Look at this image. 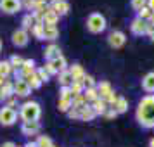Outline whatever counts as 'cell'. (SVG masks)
Segmentation results:
<instances>
[{"label": "cell", "mask_w": 154, "mask_h": 147, "mask_svg": "<svg viewBox=\"0 0 154 147\" xmlns=\"http://www.w3.org/2000/svg\"><path fill=\"white\" fill-rule=\"evenodd\" d=\"M40 2L45 4V5H52V2H54V0H40Z\"/></svg>", "instance_id": "cell-48"}, {"label": "cell", "mask_w": 154, "mask_h": 147, "mask_svg": "<svg viewBox=\"0 0 154 147\" xmlns=\"http://www.w3.org/2000/svg\"><path fill=\"white\" fill-rule=\"evenodd\" d=\"M94 118H95V112H94V109L90 107V104H87L83 109L80 111V119H82V121H92Z\"/></svg>", "instance_id": "cell-24"}, {"label": "cell", "mask_w": 154, "mask_h": 147, "mask_svg": "<svg viewBox=\"0 0 154 147\" xmlns=\"http://www.w3.org/2000/svg\"><path fill=\"white\" fill-rule=\"evenodd\" d=\"M90 107L94 109V112H95V116H104V112L109 109V106L106 104L104 99H97V100H94L90 104Z\"/></svg>", "instance_id": "cell-18"}, {"label": "cell", "mask_w": 154, "mask_h": 147, "mask_svg": "<svg viewBox=\"0 0 154 147\" xmlns=\"http://www.w3.org/2000/svg\"><path fill=\"white\" fill-rule=\"evenodd\" d=\"M107 26V23H106V17L100 12H92L88 17H87V29L94 33V35H99V33H102Z\"/></svg>", "instance_id": "cell-3"}, {"label": "cell", "mask_w": 154, "mask_h": 147, "mask_svg": "<svg viewBox=\"0 0 154 147\" xmlns=\"http://www.w3.org/2000/svg\"><path fill=\"white\" fill-rule=\"evenodd\" d=\"M23 61H24V59H23L21 56H17V54H14V56L9 59V63H11V66H12L14 69H19V68H21V66H23Z\"/></svg>", "instance_id": "cell-36"}, {"label": "cell", "mask_w": 154, "mask_h": 147, "mask_svg": "<svg viewBox=\"0 0 154 147\" xmlns=\"http://www.w3.org/2000/svg\"><path fill=\"white\" fill-rule=\"evenodd\" d=\"M85 106H87V100H85L83 93H82V95H75V97H73V100H71V107H73V109L82 111Z\"/></svg>", "instance_id": "cell-27"}, {"label": "cell", "mask_w": 154, "mask_h": 147, "mask_svg": "<svg viewBox=\"0 0 154 147\" xmlns=\"http://www.w3.org/2000/svg\"><path fill=\"white\" fill-rule=\"evenodd\" d=\"M57 107H59V111L61 112H68L71 109V100H63V99H59Z\"/></svg>", "instance_id": "cell-38"}, {"label": "cell", "mask_w": 154, "mask_h": 147, "mask_svg": "<svg viewBox=\"0 0 154 147\" xmlns=\"http://www.w3.org/2000/svg\"><path fill=\"white\" fill-rule=\"evenodd\" d=\"M66 114H68V118L69 119H80V111H78V109H73V107H71Z\"/></svg>", "instance_id": "cell-42"}, {"label": "cell", "mask_w": 154, "mask_h": 147, "mask_svg": "<svg viewBox=\"0 0 154 147\" xmlns=\"http://www.w3.org/2000/svg\"><path fill=\"white\" fill-rule=\"evenodd\" d=\"M52 147H56V145H52Z\"/></svg>", "instance_id": "cell-57"}, {"label": "cell", "mask_w": 154, "mask_h": 147, "mask_svg": "<svg viewBox=\"0 0 154 147\" xmlns=\"http://www.w3.org/2000/svg\"><path fill=\"white\" fill-rule=\"evenodd\" d=\"M50 7H52V11H54V12H56L59 17H61V16H66L68 12H69V4H68L66 0H59V2H54Z\"/></svg>", "instance_id": "cell-17"}, {"label": "cell", "mask_w": 154, "mask_h": 147, "mask_svg": "<svg viewBox=\"0 0 154 147\" xmlns=\"http://www.w3.org/2000/svg\"><path fill=\"white\" fill-rule=\"evenodd\" d=\"M149 147H154V139L149 140Z\"/></svg>", "instance_id": "cell-50"}, {"label": "cell", "mask_w": 154, "mask_h": 147, "mask_svg": "<svg viewBox=\"0 0 154 147\" xmlns=\"http://www.w3.org/2000/svg\"><path fill=\"white\" fill-rule=\"evenodd\" d=\"M43 69L47 71V73H49L50 76H52V75H56V73H54V69H52V66H50V63H49V61L45 63V66H43Z\"/></svg>", "instance_id": "cell-45"}, {"label": "cell", "mask_w": 154, "mask_h": 147, "mask_svg": "<svg viewBox=\"0 0 154 147\" xmlns=\"http://www.w3.org/2000/svg\"><path fill=\"white\" fill-rule=\"evenodd\" d=\"M57 76H59V85H61V87H69V85L73 83V76L69 75V71L68 69L61 71Z\"/></svg>", "instance_id": "cell-26"}, {"label": "cell", "mask_w": 154, "mask_h": 147, "mask_svg": "<svg viewBox=\"0 0 154 147\" xmlns=\"http://www.w3.org/2000/svg\"><path fill=\"white\" fill-rule=\"evenodd\" d=\"M17 118H19V114L16 109L7 107V106L0 107V125L2 126H12L17 121Z\"/></svg>", "instance_id": "cell-4"}, {"label": "cell", "mask_w": 154, "mask_h": 147, "mask_svg": "<svg viewBox=\"0 0 154 147\" xmlns=\"http://www.w3.org/2000/svg\"><path fill=\"white\" fill-rule=\"evenodd\" d=\"M142 90L147 92L149 95H152L154 93V71L147 73L146 76L142 78Z\"/></svg>", "instance_id": "cell-16"}, {"label": "cell", "mask_w": 154, "mask_h": 147, "mask_svg": "<svg viewBox=\"0 0 154 147\" xmlns=\"http://www.w3.org/2000/svg\"><path fill=\"white\" fill-rule=\"evenodd\" d=\"M146 28H147V21H142V19H139V17H135V19L130 23V31H132L133 35H137V36L146 35Z\"/></svg>", "instance_id": "cell-12"}, {"label": "cell", "mask_w": 154, "mask_h": 147, "mask_svg": "<svg viewBox=\"0 0 154 147\" xmlns=\"http://www.w3.org/2000/svg\"><path fill=\"white\" fill-rule=\"evenodd\" d=\"M149 23H152V24H154V12H152V16H151V19H149Z\"/></svg>", "instance_id": "cell-51"}, {"label": "cell", "mask_w": 154, "mask_h": 147, "mask_svg": "<svg viewBox=\"0 0 154 147\" xmlns=\"http://www.w3.org/2000/svg\"><path fill=\"white\" fill-rule=\"evenodd\" d=\"M69 88H71V92H73V97H75V95H82L85 92V85L80 83V81H73V83L69 85Z\"/></svg>", "instance_id": "cell-32"}, {"label": "cell", "mask_w": 154, "mask_h": 147, "mask_svg": "<svg viewBox=\"0 0 154 147\" xmlns=\"http://www.w3.org/2000/svg\"><path fill=\"white\" fill-rule=\"evenodd\" d=\"M107 43L111 45L112 49H121V47L126 43V35L123 33V31H119V29L111 31L109 36H107Z\"/></svg>", "instance_id": "cell-6"}, {"label": "cell", "mask_w": 154, "mask_h": 147, "mask_svg": "<svg viewBox=\"0 0 154 147\" xmlns=\"http://www.w3.org/2000/svg\"><path fill=\"white\" fill-rule=\"evenodd\" d=\"M35 73H36V76L40 78V81H42V83H47V81L50 80V75L43 69V66H42V68H36Z\"/></svg>", "instance_id": "cell-35"}, {"label": "cell", "mask_w": 154, "mask_h": 147, "mask_svg": "<svg viewBox=\"0 0 154 147\" xmlns=\"http://www.w3.org/2000/svg\"><path fill=\"white\" fill-rule=\"evenodd\" d=\"M116 99H118V95H116V92L112 90L111 93H109V95L104 99V100H106V104H107V106H112L114 102H116Z\"/></svg>", "instance_id": "cell-41"}, {"label": "cell", "mask_w": 154, "mask_h": 147, "mask_svg": "<svg viewBox=\"0 0 154 147\" xmlns=\"http://www.w3.org/2000/svg\"><path fill=\"white\" fill-rule=\"evenodd\" d=\"M21 24H23V29H24V31H28V29L33 28V24H35V17H33V14H31V12H28V14L23 16Z\"/></svg>", "instance_id": "cell-28"}, {"label": "cell", "mask_w": 154, "mask_h": 147, "mask_svg": "<svg viewBox=\"0 0 154 147\" xmlns=\"http://www.w3.org/2000/svg\"><path fill=\"white\" fill-rule=\"evenodd\" d=\"M130 5H132V9L135 11V12H139L142 7H146V5H147V0H132V2H130Z\"/></svg>", "instance_id": "cell-39"}, {"label": "cell", "mask_w": 154, "mask_h": 147, "mask_svg": "<svg viewBox=\"0 0 154 147\" xmlns=\"http://www.w3.org/2000/svg\"><path fill=\"white\" fill-rule=\"evenodd\" d=\"M35 142H36V147H52L54 145V142H52V139H50L49 135H38Z\"/></svg>", "instance_id": "cell-29"}, {"label": "cell", "mask_w": 154, "mask_h": 147, "mask_svg": "<svg viewBox=\"0 0 154 147\" xmlns=\"http://www.w3.org/2000/svg\"><path fill=\"white\" fill-rule=\"evenodd\" d=\"M151 16H152V11L147 7V5H146V7H142L139 12H137V17L142 19V21H149V19H151Z\"/></svg>", "instance_id": "cell-33"}, {"label": "cell", "mask_w": 154, "mask_h": 147, "mask_svg": "<svg viewBox=\"0 0 154 147\" xmlns=\"http://www.w3.org/2000/svg\"><path fill=\"white\" fill-rule=\"evenodd\" d=\"M83 97H85V100H87V104H92L94 100H97L99 99V93H97L95 88H85Z\"/></svg>", "instance_id": "cell-30"}, {"label": "cell", "mask_w": 154, "mask_h": 147, "mask_svg": "<svg viewBox=\"0 0 154 147\" xmlns=\"http://www.w3.org/2000/svg\"><path fill=\"white\" fill-rule=\"evenodd\" d=\"M29 93H31L29 85L24 80H16L14 81V95L16 97H28Z\"/></svg>", "instance_id": "cell-10"}, {"label": "cell", "mask_w": 154, "mask_h": 147, "mask_svg": "<svg viewBox=\"0 0 154 147\" xmlns=\"http://www.w3.org/2000/svg\"><path fill=\"white\" fill-rule=\"evenodd\" d=\"M4 106H7V107H12V109H16V106H17V97L16 95H12L11 99H7L5 100V104Z\"/></svg>", "instance_id": "cell-43"}, {"label": "cell", "mask_w": 154, "mask_h": 147, "mask_svg": "<svg viewBox=\"0 0 154 147\" xmlns=\"http://www.w3.org/2000/svg\"><path fill=\"white\" fill-rule=\"evenodd\" d=\"M59 99H63V100H73V92H71L69 87H61V90H59Z\"/></svg>", "instance_id": "cell-34"}, {"label": "cell", "mask_w": 154, "mask_h": 147, "mask_svg": "<svg viewBox=\"0 0 154 147\" xmlns=\"http://www.w3.org/2000/svg\"><path fill=\"white\" fill-rule=\"evenodd\" d=\"M31 35L35 36L36 40H43V23H35V24H33Z\"/></svg>", "instance_id": "cell-31"}, {"label": "cell", "mask_w": 154, "mask_h": 147, "mask_svg": "<svg viewBox=\"0 0 154 147\" xmlns=\"http://www.w3.org/2000/svg\"><path fill=\"white\" fill-rule=\"evenodd\" d=\"M43 56H45L47 61H52V59H57V57L63 56V54H61L59 45H56V43H49V45L45 47V50H43Z\"/></svg>", "instance_id": "cell-15"}, {"label": "cell", "mask_w": 154, "mask_h": 147, "mask_svg": "<svg viewBox=\"0 0 154 147\" xmlns=\"http://www.w3.org/2000/svg\"><path fill=\"white\" fill-rule=\"evenodd\" d=\"M49 63H50V66H52V69H54L56 75H59L61 71L68 69V61H66L64 56H59L57 59H52V61H49Z\"/></svg>", "instance_id": "cell-14"}, {"label": "cell", "mask_w": 154, "mask_h": 147, "mask_svg": "<svg viewBox=\"0 0 154 147\" xmlns=\"http://www.w3.org/2000/svg\"><path fill=\"white\" fill-rule=\"evenodd\" d=\"M151 40H152V42H154V31H152V35H151Z\"/></svg>", "instance_id": "cell-53"}, {"label": "cell", "mask_w": 154, "mask_h": 147, "mask_svg": "<svg viewBox=\"0 0 154 147\" xmlns=\"http://www.w3.org/2000/svg\"><path fill=\"white\" fill-rule=\"evenodd\" d=\"M114 111L118 112V114H123V112L128 111V100H126L125 97H121V95H118V99H116V102L111 106Z\"/></svg>", "instance_id": "cell-21"}, {"label": "cell", "mask_w": 154, "mask_h": 147, "mask_svg": "<svg viewBox=\"0 0 154 147\" xmlns=\"http://www.w3.org/2000/svg\"><path fill=\"white\" fill-rule=\"evenodd\" d=\"M12 95H14V81H11V80L5 78L2 87H0V102H5Z\"/></svg>", "instance_id": "cell-8"}, {"label": "cell", "mask_w": 154, "mask_h": 147, "mask_svg": "<svg viewBox=\"0 0 154 147\" xmlns=\"http://www.w3.org/2000/svg\"><path fill=\"white\" fill-rule=\"evenodd\" d=\"M24 81L29 85V88H31V90H38V88L42 87V81H40V78L36 76V73H31V75H28V76L24 78Z\"/></svg>", "instance_id": "cell-23"}, {"label": "cell", "mask_w": 154, "mask_h": 147, "mask_svg": "<svg viewBox=\"0 0 154 147\" xmlns=\"http://www.w3.org/2000/svg\"><path fill=\"white\" fill-rule=\"evenodd\" d=\"M54 2H59V0H54ZM54 2H52V4H54Z\"/></svg>", "instance_id": "cell-55"}, {"label": "cell", "mask_w": 154, "mask_h": 147, "mask_svg": "<svg viewBox=\"0 0 154 147\" xmlns=\"http://www.w3.org/2000/svg\"><path fill=\"white\" fill-rule=\"evenodd\" d=\"M12 71H14V68L11 66L9 61H0V76L2 78H9L12 75Z\"/></svg>", "instance_id": "cell-25"}, {"label": "cell", "mask_w": 154, "mask_h": 147, "mask_svg": "<svg viewBox=\"0 0 154 147\" xmlns=\"http://www.w3.org/2000/svg\"><path fill=\"white\" fill-rule=\"evenodd\" d=\"M83 85H85V88H95L97 81H95V78L92 76V75H85V78H83Z\"/></svg>", "instance_id": "cell-37"}, {"label": "cell", "mask_w": 154, "mask_h": 147, "mask_svg": "<svg viewBox=\"0 0 154 147\" xmlns=\"http://www.w3.org/2000/svg\"><path fill=\"white\" fill-rule=\"evenodd\" d=\"M116 116H118V112L114 111L112 107H109V109H107V111L104 112V118H106V119H114Z\"/></svg>", "instance_id": "cell-44"}, {"label": "cell", "mask_w": 154, "mask_h": 147, "mask_svg": "<svg viewBox=\"0 0 154 147\" xmlns=\"http://www.w3.org/2000/svg\"><path fill=\"white\" fill-rule=\"evenodd\" d=\"M19 69H21V73L24 75V78H26L28 75L35 73V69H36L35 61H33V59H24V61H23V66L19 68Z\"/></svg>", "instance_id": "cell-22"}, {"label": "cell", "mask_w": 154, "mask_h": 147, "mask_svg": "<svg viewBox=\"0 0 154 147\" xmlns=\"http://www.w3.org/2000/svg\"><path fill=\"white\" fill-rule=\"evenodd\" d=\"M2 147H16V144L9 140V142H4V144H2Z\"/></svg>", "instance_id": "cell-46"}, {"label": "cell", "mask_w": 154, "mask_h": 147, "mask_svg": "<svg viewBox=\"0 0 154 147\" xmlns=\"http://www.w3.org/2000/svg\"><path fill=\"white\" fill-rule=\"evenodd\" d=\"M23 9L21 0H0V11L4 14H16Z\"/></svg>", "instance_id": "cell-5"}, {"label": "cell", "mask_w": 154, "mask_h": 147, "mask_svg": "<svg viewBox=\"0 0 154 147\" xmlns=\"http://www.w3.org/2000/svg\"><path fill=\"white\" fill-rule=\"evenodd\" d=\"M135 118L142 128H154V93L152 95L147 93L140 99L135 111Z\"/></svg>", "instance_id": "cell-1"}, {"label": "cell", "mask_w": 154, "mask_h": 147, "mask_svg": "<svg viewBox=\"0 0 154 147\" xmlns=\"http://www.w3.org/2000/svg\"><path fill=\"white\" fill-rule=\"evenodd\" d=\"M40 121H23L21 125V133L24 137H33V135H38L40 133Z\"/></svg>", "instance_id": "cell-7"}, {"label": "cell", "mask_w": 154, "mask_h": 147, "mask_svg": "<svg viewBox=\"0 0 154 147\" xmlns=\"http://www.w3.org/2000/svg\"><path fill=\"white\" fill-rule=\"evenodd\" d=\"M4 80H5V78H2V76H0V87H2V83H4Z\"/></svg>", "instance_id": "cell-52"}, {"label": "cell", "mask_w": 154, "mask_h": 147, "mask_svg": "<svg viewBox=\"0 0 154 147\" xmlns=\"http://www.w3.org/2000/svg\"><path fill=\"white\" fill-rule=\"evenodd\" d=\"M36 2H38V0H21L23 7L26 9V11H31V12H33V9H35Z\"/></svg>", "instance_id": "cell-40"}, {"label": "cell", "mask_w": 154, "mask_h": 147, "mask_svg": "<svg viewBox=\"0 0 154 147\" xmlns=\"http://www.w3.org/2000/svg\"><path fill=\"white\" fill-rule=\"evenodd\" d=\"M23 147H36V142H28L26 145H23Z\"/></svg>", "instance_id": "cell-49"}, {"label": "cell", "mask_w": 154, "mask_h": 147, "mask_svg": "<svg viewBox=\"0 0 154 147\" xmlns=\"http://www.w3.org/2000/svg\"><path fill=\"white\" fill-rule=\"evenodd\" d=\"M57 36H59V28L56 24H43V40H49L50 43H54Z\"/></svg>", "instance_id": "cell-13"}, {"label": "cell", "mask_w": 154, "mask_h": 147, "mask_svg": "<svg viewBox=\"0 0 154 147\" xmlns=\"http://www.w3.org/2000/svg\"><path fill=\"white\" fill-rule=\"evenodd\" d=\"M16 147H23V145H16Z\"/></svg>", "instance_id": "cell-56"}, {"label": "cell", "mask_w": 154, "mask_h": 147, "mask_svg": "<svg viewBox=\"0 0 154 147\" xmlns=\"http://www.w3.org/2000/svg\"><path fill=\"white\" fill-rule=\"evenodd\" d=\"M0 52H2V40H0Z\"/></svg>", "instance_id": "cell-54"}, {"label": "cell", "mask_w": 154, "mask_h": 147, "mask_svg": "<svg viewBox=\"0 0 154 147\" xmlns=\"http://www.w3.org/2000/svg\"><path fill=\"white\" fill-rule=\"evenodd\" d=\"M95 90H97V93H99V99H106L112 92V87H111L109 81H99V83L95 85Z\"/></svg>", "instance_id": "cell-19"}, {"label": "cell", "mask_w": 154, "mask_h": 147, "mask_svg": "<svg viewBox=\"0 0 154 147\" xmlns=\"http://www.w3.org/2000/svg\"><path fill=\"white\" fill-rule=\"evenodd\" d=\"M147 7H149V9L154 12V0H147Z\"/></svg>", "instance_id": "cell-47"}, {"label": "cell", "mask_w": 154, "mask_h": 147, "mask_svg": "<svg viewBox=\"0 0 154 147\" xmlns=\"http://www.w3.org/2000/svg\"><path fill=\"white\" fill-rule=\"evenodd\" d=\"M68 71H69V75L73 76V81H80V83H83V78H85V69H83V66L82 64H78L75 63L73 66H69L68 68Z\"/></svg>", "instance_id": "cell-11"}, {"label": "cell", "mask_w": 154, "mask_h": 147, "mask_svg": "<svg viewBox=\"0 0 154 147\" xmlns=\"http://www.w3.org/2000/svg\"><path fill=\"white\" fill-rule=\"evenodd\" d=\"M43 24H56L57 26V23H59V16L52 11V7H47V11H45V14H43Z\"/></svg>", "instance_id": "cell-20"}, {"label": "cell", "mask_w": 154, "mask_h": 147, "mask_svg": "<svg viewBox=\"0 0 154 147\" xmlns=\"http://www.w3.org/2000/svg\"><path fill=\"white\" fill-rule=\"evenodd\" d=\"M17 114L23 121H38L42 116V107L36 100H26L19 106Z\"/></svg>", "instance_id": "cell-2"}, {"label": "cell", "mask_w": 154, "mask_h": 147, "mask_svg": "<svg viewBox=\"0 0 154 147\" xmlns=\"http://www.w3.org/2000/svg\"><path fill=\"white\" fill-rule=\"evenodd\" d=\"M29 42V35L28 31H24V29H16L14 33H12V43H14L16 47H26Z\"/></svg>", "instance_id": "cell-9"}]
</instances>
